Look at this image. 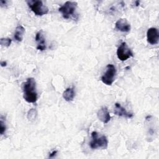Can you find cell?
Returning <instances> with one entry per match:
<instances>
[{
    "label": "cell",
    "instance_id": "cell-9",
    "mask_svg": "<svg viewBox=\"0 0 159 159\" xmlns=\"http://www.w3.org/2000/svg\"><path fill=\"white\" fill-rule=\"evenodd\" d=\"M114 112L116 115L119 116L120 117H127V118H132L134 116V114L132 113L127 112L126 111V109L124 107H123L119 103H116L115 104Z\"/></svg>",
    "mask_w": 159,
    "mask_h": 159
},
{
    "label": "cell",
    "instance_id": "cell-12",
    "mask_svg": "<svg viewBox=\"0 0 159 159\" xmlns=\"http://www.w3.org/2000/svg\"><path fill=\"white\" fill-rule=\"evenodd\" d=\"M24 33H25L24 27L21 25H17L16 28L14 35L15 40L17 42H21L23 39Z\"/></svg>",
    "mask_w": 159,
    "mask_h": 159
},
{
    "label": "cell",
    "instance_id": "cell-13",
    "mask_svg": "<svg viewBox=\"0 0 159 159\" xmlns=\"http://www.w3.org/2000/svg\"><path fill=\"white\" fill-rule=\"evenodd\" d=\"M75 95V93L73 89L72 88H68L64 91L63 93V98L66 101H71L73 100Z\"/></svg>",
    "mask_w": 159,
    "mask_h": 159
},
{
    "label": "cell",
    "instance_id": "cell-6",
    "mask_svg": "<svg viewBox=\"0 0 159 159\" xmlns=\"http://www.w3.org/2000/svg\"><path fill=\"white\" fill-rule=\"evenodd\" d=\"M117 58L121 61H125L134 56L132 50L129 48L125 42H122L117 50Z\"/></svg>",
    "mask_w": 159,
    "mask_h": 159
},
{
    "label": "cell",
    "instance_id": "cell-16",
    "mask_svg": "<svg viewBox=\"0 0 159 159\" xmlns=\"http://www.w3.org/2000/svg\"><path fill=\"white\" fill-rule=\"evenodd\" d=\"M6 127L5 122L3 121L2 119L1 118V121H0V133L1 135L4 134V133L6 131Z\"/></svg>",
    "mask_w": 159,
    "mask_h": 159
},
{
    "label": "cell",
    "instance_id": "cell-19",
    "mask_svg": "<svg viewBox=\"0 0 159 159\" xmlns=\"http://www.w3.org/2000/svg\"><path fill=\"white\" fill-rule=\"evenodd\" d=\"M1 66H6V62H5L4 61H1Z\"/></svg>",
    "mask_w": 159,
    "mask_h": 159
},
{
    "label": "cell",
    "instance_id": "cell-2",
    "mask_svg": "<svg viewBox=\"0 0 159 159\" xmlns=\"http://www.w3.org/2000/svg\"><path fill=\"white\" fill-rule=\"evenodd\" d=\"M89 145L92 149H106L108 145V140L105 135H100L97 132L94 131L91 133V140Z\"/></svg>",
    "mask_w": 159,
    "mask_h": 159
},
{
    "label": "cell",
    "instance_id": "cell-11",
    "mask_svg": "<svg viewBox=\"0 0 159 159\" xmlns=\"http://www.w3.org/2000/svg\"><path fill=\"white\" fill-rule=\"evenodd\" d=\"M35 41L37 43V48L39 50L43 51L46 49L45 39L43 36L42 31H39L35 35Z\"/></svg>",
    "mask_w": 159,
    "mask_h": 159
},
{
    "label": "cell",
    "instance_id": "cell-10",
    "mask_svg": "<svg viewBox=\"0 0 159 159\" xmlns=\"http://www.w3.org/2000/svg\"><path fill=\"white\" fill-rule=\"evenodd\" d=\"M98 118L104 124H107L111 120V116L106 107H102L97 112Z\"/></svg>",
    "mask_w": 159,
    "mask_h": 159
},
{
    "label": "cell",
    "instance_id": "cell-1",
    "mask_svg": "<svg viewBox=\"0 0 159 159\" xmlns=\"http://www.w3.org/2000/svg\"><path fill=\"white\" fill-rule=\"evenodd\" d=\"M23 98L25 101L29 103L35 102L37 100L36 92V83L33 78H27L23 83Z\"/></svg>",
    "mask_w": 159,
    "mask_h": 159
},
{
    "label": "cell",
    "instance_id": "cell-17",
    "mask_svg": "<svg viewBox=\"0 0 159 159\" xmlns=\"http://www.w3.org/2000/svg\"><path fill=\"white\" fill-rule=\"evenodd\" d=\"M9 2L8 1H4V0H1L0 1V5L1 7H5L7 5V3H9Z\"/></svg>",
    "mask_w": 159,
    "mask_h": 159
},
{
    "label": "cell",
    "instance_id": "cell-8",
    "mask_svg": "<svg viewBox=\"0 0 159 159\" xmlns=\"http://www.w3.org/2000/svg\"><path fill=\"white\" fill-rule=\"evenodd\" d=\"M115 29L122 32H129L131 27L126 19H119L115 24Z\"/></svg>",
    "mask_w": 159,
    "mask_h": 159
},
{
    "label": "cell",
    "instance_id": "cell-15",
    "mask_svg": "<svg viewBox=\"0 0 159 159\" xmlns=\"http://www.w3.org/2000/svg\"><path fill=\"white\" fill-rule=\"evenodd\" d=\"M37 116V112L35 109H31L28 111L27 113V119L29 120H34Z\"/></svg>",
    "mask_w": 159,
    "mask_h": 159
},
{
    "label": "cell",
    "instance_id": "cell-5",
    "mask_svg": "<svg viewBox=\"0 0 159 159\" xmlns=\"http://www.w3.org/2000/svg\"><path fill=\"white\" fill-rule=\"evenodd\" d=\"M116 75V67L112 64H108L106 67V70L101 76V81L106 85H111L115 79Z\"/></svg>",
    "mask_w": 159,
    "mask_h": 159
},
{
    "label": "cell",
    "instance_id": "cell-14",
    "mask_svg": "<svg viewBox=\"0 0 159 159\" xmlns=\"http://www.w3.org/2000/svg\"><path fill=\"white\" fill-rule=\"evenodd\" d=\"M11 43V39L9 38H1L0 40V44L2 47H8Z\"/></svg>",
    "mask_w": 159,
    "mask_h": 159
},
{
    "label": "cell",
    "instance_id": "cell-18",
    "mask_svg": "<svg viewBox=\"0 0 159 159\" xmlns=\"http://www.w3.org/2000/svg\"><path fill=\"white\" fill-rule=\"evenodd\" d=\"M57 153V150H55V151L54 150L52 153H50V156H49V157H53V156H54Z\"/></svg>",
    "mask_w": 159,
    "mask_h": 159
},
{
    "label": "cell",
    "instance_id": "cell-4",
    "mask_svg": "<svg viewBox=\"0 0 159 159\" xmlns=\"http://www.w3.org/2000/svg\"><path fill=\"white\" fill-rule=\"evenodd\" d=\"M77 7V2L75 1H66L58 11L61 12L64 19H69L71 16L73 15Z\"/></svg>",
    "mask_w": 159,
    "mask_h": 159
},
{
    "label": "cell",
    "instance_id": "cell-3",
    "mask_svg": "<svg viewBox=\"0 0 159 159\" xmlns=\"http://www.w3.org/2000/svg\"><path fill=\"white\" fill-rule=\"evenodd\" d=\"M28 6L37 16H42L48 12V8L40 0H29L27 1Z\"/></svg>",
    "mask_w": 159,
    "mask_h": 159
},
{
    "label": "cell",
    "instance_id": "cell-7",
    "mask_svg": "<svg viewBox=\"0 0 159 159\" xmlns=\"http://www.w3.org/2000/svg\"><path fill=\"white\" fill-rule=\"evenodd\" d=\"M147 42L151 45H155L158 43L159 34L158 29L154 27H151L147 32Z\"/></svg>",
    "mask_w": 159,
    "mask_h": 159
}]
</instances>
